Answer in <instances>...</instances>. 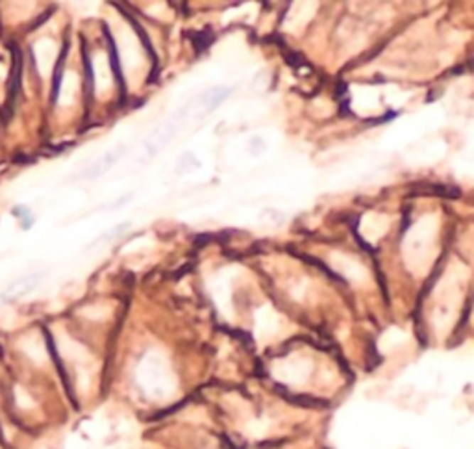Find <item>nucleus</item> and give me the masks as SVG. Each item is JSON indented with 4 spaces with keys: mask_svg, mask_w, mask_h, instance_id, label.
Masks as SVG:
<instances>
[{
    "mask_svg": "<svg viewBox=\"0 0 474 449\" xmlns=\"http://www.w3.org/2000/svg\"><path fill=\"white\" fill-rule=\"evenodd\" d=\"M104 32H106V39H108V45H109V58H112L113 75H115V80H117L119 90H121V99H122V102H124V99H126V84H124V76H122L121 62H119V56H117V45H115V41H113L108 26H104Z\"/></svg>",
    "mask_w": 474,
    "mask_h": 449,
    "instance_id": "f257e3e1",
    "label": "nucleus"
},
{
    "mask_svg": "<svg viewBox=\"0 0 474 449\" xmlns=\"http://www.w3.org/2000/svg\"><path fill=\"white\" fill-rule=\"evenodd\" d=\"M228 93H230V90H226V88H213V90H210L208 93H204V97H202L204 110H206V112L215 110L217 106L221 105L222 100L228 97Z\"/></svg>",
    "mask_w": 474,
    "mask_h": 449,
    "instance_id": "f03ea898",
    "label": "nucleus"
},
{
    "mask_svg": "<svg viewBox=\"0 0 474 449\" xmlns=\"http://www.w3.org/2000/svg\"><path fill=\"white\" fill-rule=\"evenodd\" d=\"M215 41V36H213L212 30H200V32H193L191 33V43L193 47H195V51H197V54H202L204 51H206L212 43Z\"/></svg>",
    "mask_w": 474,
    "mask_h": 449,
    "instance_id": "7ed1b4c3",
    "label": "nucleus"
}]
</instances>
